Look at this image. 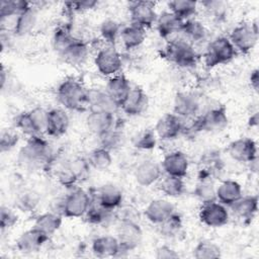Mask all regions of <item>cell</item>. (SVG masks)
I'll return each mask as SVG.
<instances>
[{"label": "cell", "instance_id": "9f6ffc18", "mask_svg": "<svg viewBox=\"0 0 259 259\" xmlns=\"http://www.w3.org/2000/svg\"><path fill=\"white\" fill-rule=\"evenodd\" d=\"M249 83L251 88L257 93L259 90V70L257 68L251 71L249 76Z\"/></svg>", "mask_w": 259, "mask_h": 259}, {"label": "cell", "instance_id": "9a60e30c", "mask_svg": "<svg viewBox=\"0 0 259 259\" xmlns=\"http://www.w3.org/2000/svg\"><path fill=\"white\" fill-rule=\"evenodd\" d=\"M184 120L175 113H166L161 116L155 125L157 137L163 141H171L183 133Z\"/></svg>", "mask_w": 259, "mask_h": 259}, {"label": "cell", "instance_id": "52a82bcc", "mask_svg": "<svg viewBox=\"0 0 259 259\" xmlns=\"http://www.w3.org/2000/svg\"><path fill=\"white\" fill-rule=\"evenodd\" d=\"M47 113L48 110L41 107L18 113L14 118V126L28 137L40 135L46 130Z\"/></svg>", "mask_w": 259, "mask_h": 259}, {"label": "cell", "instance_id": "3957f363", "mask_svg": "<svg viewBox=\"0 0 259 259\" xmlns=\"http://www.w3.org/2000/svg\"><path fill=\"white\" fill-rule=\"evenodd\" d=\"M190 120V132L219 133L228 126V110L225 105H217L195 116L194 118H191Z\"/></svg>", "mask_w": 259, "mask_h": 259}, {"label": "cell", "instance_id": "60d3db41", "mask_svg": "<svg viewBox=\"0 0 259 259\" xmlns=\"http://www.w3.org/2000/svg\"><path fill=\"white\" fill-rule=\"evenodd\" d=\"M30 6V2L24 0H2L0 2V20H4L10 17H17L23 10Z\"/></svg>", "mask_w": 259, "mask_h": 259}, {"label": "cell", "instance_id": "8d00e7d4", "mask_svg": "<svg viewBox=\"0 0 259 259\" xmlns=\"http://www.w3.org/2000/svg\"><path fill=\"white\" fill-rule=\"evenodd\" d=\"M113 211L112 209L104 207L92 197V202L84 217L89 224L99 226L108 223L114 215Z\"/></svg>", "mask_w": 259, "mask_h": 259}, {"label": "cell", "instance_id": "ffe728a7", "mask_svg": "<svg viewBox=\"0 0 259 259\" xmlns=\"http://www.w3.org/2000/svg\"><path fill=\"white\" fill-rule=\"evenodd\" d=\"M161 167L166 175L184 178L188 173L189 161L183 152L173 151L165 155Z\"/></svg>", "mask_w": 259, "mask_h": 259}, {"label": "cell", "instance_id": "6da1fadb", "mask_svg": "<svg viewBox=\"0 0 259 259\" xmlns=\"http://www.w3.org/2000/svg\"><path fill=\"white\" fill-rule=\"evenodd\" d=\"M54 159V152L48 140L40 135L28 137L18 155L19 163L27 169L48 167Z\"/></svg>", "mask_w": 259, "mask_h": 259}, {"label": "cell", "instance_id": "2e32d148", "mask_svg": "<svg viewBox=\"0 0 259 259\" xmlns=\"http://www.w3.org/2000/svg\"><path fill=\"white\" fill-rule=\"evenodd\" d=\"M50 237L32 227L22 232L16 240V248L23 254H32L40 251L45 244L49 241Z\"/></svg>", "mask_w": 259, "mask_h": 259}, {"label": "cell", "instance_id": "c3c4849f", "mask_svg": "<svg viewBox=\"0 0 259 259\" xmlns=\"http://www.w3.org/2000/svg\"><path fill=\"white\" fill-rule=\"evenodd\" d=\"M64 165L75 176L77 181H79L82 178H85L89 172V169L91 168L87 159L83 157H74L68 160Z\"/></svg>", "mask_w": 259, "mask_h": 259}, {"label": "cell", "instance_id": "4316f807", "mask_svg": "<svg viewBox=\"0 0 259 259\" xmlns=\"http://www.w3.org/2000/svg\"><path fill=\"white\" fill-rule=\"evenodd\" d=\"M132 88L133 87L130 83V80L123 74L118 73L112 77H109L104 89L120 107L121 103L127 97Z\"/></svg>", "mask_w": 259, "mask_h": 259}, {"label": "cell", "instance_id": "44dd1931", "mask_svg": "<svg viewBox=\"0 0 259 259\" xmlns=\"http://www.w3.org/2000/svg\"><path fill=\"white\" fill-rule=\"evenodd\" d=\"M149 105L147 93L141 87H133L127 97L120 105V109L128 116H138L146 111Z\"/></svg>", "mask_w": 259, "mask_h": 259}, {"label": "cell", "instance_id": "db71d44e", "mask_svg": "<svg viewBox=\"0 0 259 259\" xmlns=\"http://www.w3.org/2000/svg\"><path fill=\"white\" fill-rule=\"evenodd\" d=\"M97 4H98L97 1L85 0V1H78V2H66L64 4V7H66L69 13H75V12H84L87 10H91Z\"/></svg>", "mask_w": 259, "mask_h": 259}, {"label": "cell", "instance_id": "ac0fdd59", "mask_svg": "<svg viewBox=\"0 0 259 259\" xmlns=\"http://www.w3.org/2000/svg\"><path fill=\"white\" fill-rule=\"evenodd\" d=\"M70 125V117L63 108H52L48 110L45 133L52 138L64 136Z\"/></svg>", "mask_w": 259, "mask_h": 259}, {"label": "cell", "instance_id": "681fc988", "mask_svg": "<svg viewBox=\"0 0 259 259\" xmlns=\"http://www.w3.org/2000/svg\"><path fill=\"white\" fill-rule=\"evenodd\" d=\"M38 195L31 190H25L18 194L15 205L22 211H31L38 203Z\"/></svg>", "mask_w": 259, "mask_h": 259}, {"label": "cell", "instance_id": "7a4b0ae2", "mask_svg": "<svg viewBox=\"0 0 259 259\" xmlns=\"http://www.w3.org/2000/svg\"><path fill=\"white\" fill-rule=\"evenodd\" d=\"M57 99L62 106L72 111L88 109V89L75 78H66L59 84Z\"/></svg>", "mask_w": 259, "mask_h": 259}, {"label": "cell", "instance_id": "f5cc1de1", "mask_svg": "<svg viewBox=\"0 0 259 259\" xmlns=\"http://www.w3.org/2000/svg\"><path fill=\"white\" fill-rule=\"evenodd\" d=\"M199 4L213 17L221 18L226 14V8L227 3L223 1H217V0H206L201 1Z\"/></svg>", "mask_w": 259, "mask_h": 259}, {"label": "cell", "instance_id": "f907efd6", "mask_svg": "<svg viewBox=\"0 0 259 259\" xmlns=\"http://www.w3.org/2000/svg\"><path fill=\"white\" fill-rule=\"evenodd\" d=\"M19 142V136L12 130H3L0 136V151L1 153L9 152L16 147Z\"/></svg>", "mask_w": 259, "mask_h": 259}, {"label": "cell", "instance_id": "b9f144b4", "mask_svg": "<svg viewBox=\"0 0 259 259\" xmlns=\"http://www.w3.org/2000/svg\"><path fill=\"white\" fill-rule=\"evenodd\" d=\"M192 255L196 259H215L222 256V250L210 240H200L193 248Z\"/></svg>", "mask_w": 259, "mask_h": 259}, {"label": "cell", "instance_id": "8992f818", "mask_svg": "<svg viewBox=\"0 0 259 259\" xmlns=\"http://www.w3.org/2000/svg\"><path fill=\"white\" fill-rule=\"evenodd\" d=\"M92 202V194L81 187H71L61 202V212L66 218L84 217Z\"/></svg>", "mask_w": 259, "mask_h": 259}, {"label": "cell", "instance_id": "e0dca14e", "mask_svg": "<svg viewBox=\"0 0 259 259\" xmlns=\"http://www.w3.org/2000/svg\"><path fill=\"white\" fill-rule=\"evenodd\" d=\"M119 106L105 91L100 88L88 89V110L89 112H108L114 113Z\"/></svg>", "mask_w": 259, "mask_h": 259}, {"label": "cell", "instance_id": "5bb4252c", "mask_svg": "<svg viewBox=\"0 0 259 259\" xmlns=\"http://www.w3.org/2000/svg\"><path fill=\"white\" fill-rule=\"evenodd\" d=\"M229 156L239 163H250L257 157V145L251 138H239L232 141L227 148Z\"/></svg>", "mask_w": 259, "mask_h": 259}, {"label": "cell", "instance_id": "680465c9", "mask_svg": "<svg viewBox=\"0 0 259 259\" xmlns=\"http://www.w3.org/2000/svg\"><path fill=\"white\" fill-rule=\"evenodd\" d=\"M6 76H7V73H6V70L4 68V66H2L1 68V88L3 89L4 86H5V82H6Z\"/></svg>", "mask_w": 259, "mask_h": 259}, {"label": "cell", "instance_id": "d4e9b609", "mask_svg": "<svg viewBox=\"0 0 259 259\" xmlns=\"http://www.w3.org/2000/svg\"><path fill=\"white\" fill-rule=\"evenodd\" d=\"M233 213L242 221L243 224L248 225L255 218L258 210V195L242 196L233 205L230 206Z\"/></svg>", "mask_w": 259, "mask_h": 259}, {"label": "cell", "instance_id": "ab89813d", "mask_svg": "<svg viewBox=\"0 0 259 259\" xmlns=\"http://www.w3.org/2000/svg\"><path fill=\"white\" fill-rule=\"evenodd\" d=\"M87 161L91 168L102 171L108 169L111 166L112 155L110 151L99 146L89 153Z\"/></svg>", "mask_w": 259, "mask_h": 259}, {"label": "cell", "instance_id": "bcb514c9", "mask_svg": "<svg viewBox=\"0 0 259 259\" xmlns=\"http://www.w3.org/2000/svg\"><path fill=\"white\" fill-rule=\"evenodd\" d=\"M215 189L217 187L211 179H199L194 187L193 194L201 203H205L217 200Z\"/></svg>", "mask_w": 259, "mask_h": 259}, {"label": "cell", "instance_id": "d6986e66", "mask_svg": "<svg viewBox=\"0 0 259 259\" xmlns=\"http://www.w3.org/2000/svg\"><path fill=\"white\" fill-rule=\"evenodd\" d=\"M162 176V167L153 160H144L140 162L134 170L136 182L144 187L155 184Z\"/></svg>", "mask_w": 259, "mask_h": 259}, {"label": "cell", "instance_id": "6f0895ef", "mask_svg": "<svg viewBox=\"0 0 259 259\" xmlns=\"http://www.w3.org/2000/svg\"><path fill=\"white\" fill-rule=\"evenodd\" d=\"M259 123V113L258 111H255L253 114H251V116L248 119V125L250 127H256L258 126Z\"/></svg>", "mask_w": 259, "mask_h": 259}, {"label": "cell", "instance_id": "d6a6232c", "mask_svg": "<svg viewBox=\"0 0 259 259\" xmlns=\"http://www.w3.org/2000/svg\"><path fill=\"white\" fill-rule=\"evenodd\" d=\"M146 29L140 25L130 23L123 26L119 35L121 44L126 50H134L139 48L146 39Z\"/></svg>", "mask_w": 259, "mask_h": 259}, {"label": "cell", "instance_id": "f546056e", "mask_svg": "<svg viewBox=\"0 0 259 259\" xmlns=\"http://www.w3.org/2000/svg\"><path fill=\"white\" fill-rule=\"evenodd\" d=\"M183 20L169 10L160 13L156 20L157 31L163 38H168L171 35L180 32Z\"/></svg>", "mask_w": 259, "mask_h": 259}, {"label": "cell", "instance_id": "484cf974", "mask_svg": "<svg viewBox=\"0 0 259 259\" xmlns=\"http://www.w3.org/2000/svg\"><path fill=\"white\" fill-rule=\"evenodd\" d=\"M86 125L90 133L99 137L115 127L114 113L89 112L86 117Z\"/></svg>", "mask_w": 259, "mask_h": 259}, {"label": "cell", "instance_id": "30bf717a", "mask_svg": "<svg viewBox=\"0 0 259 259\" xmlns=\"http://www.w3.org/2000/svg\"><path fill=\"white\" fill-rule=\"evenodd\" d=\"M116 238L119 242L121 253H127L141 245L143 231L136 221H120L116 230Z\"/></svg>", "mask_w": 259, "mask_h": 259}, {"label": "cell", "instance_id": "11a10c76", "mask_svg": "<svg viewBox=\"0 0 259 259\" xmlns=\"http://www.w3.org/2000/svg\"><path fill=\"white\" fill-rule=\"evenodd\" d=\"M155 257L158 259H176L179 257V254L170 246L162 245L156 249Z\"/></svg>", "mask_w": 259, "mask_h": 259}, {"label": "cell", "instance_id": "ba28073f", "mask_svg": "<svg viewBox=\"0 0 259 259\" xmlns=\"http://www.w3.org/2000/svg\"><path fill=\"white\" fill-rule=\"evenodd\" d=\"M258 33V24L256 20L253 22H242L232 29L229 39L237 52L248 54L256 46Z\"/></svg>", "mask_w": 259, "mask_h": 259}, {"label": "cell", "instance_id": "f1b7e54d", "mask_svg": "<svg viewBox=\"0 0 259 259\" xmlns=\"http://www.w3.org/2000/svg\"><path fill=\"white\" fill-rule=\"evenodd\" d=\"M215 195L219 202L226 206H231L243 196L242 186L236 180H224L217 187Z\"/></svg>", "mask_w": 259, "mask_h": 259}, {"label": "cell", "instance_id": "4dcf8cb0", "mask_svg": "<svg viewBox=\"0 0 259 259\" xmlns=\"http://www.w3.org/2000/svg\"><path fill=\"white\" fill-rule=\"evenodd\" d=\"M37 22V9L30 3V6L23 10L14 21L13 32L17 36L27 35L32 31Z\"/></svg>", "mask_w": 259, "mask_h": 259}, {"label": "cell", "instance_id": "f6af8a7d", "mask_svg": "<svg viewBox=\"0 0 259 259\" xmlns=\"http://www.w3.org/2000/svg\"><path fill=\"white\" fill-rule=\"evenodd\" d=\"M97 138L99 140V146L110 152L119 149L123 145L124 141L122 131H120L116 126Z\"/></svg>", "mask_w": 259, "mask_h": 259}, {"label": "cell", "instance_id": "7c38bea8", "mask_svg": "<svg viewBox=\"0 0 259 259\" xmlns=\"http://www.w3.org/2000/svg\"><path fill=\"white\" fill-rule=\"evenodd\" d=\"M199 221L209 228H221L228 224L230 214L227 206L218 200L201 203L198 212Z\"/></svg>", "mask_w": 259, "mask_h": 259}, {"label": "cell", "instance_id": "836d02e7", "mask_svg": "<svg viewBox=\"0 0 259 259\" xmlns=\"http://www.w3.org/2000/svg\"><path fill=\"white\" fill-rule=\"evenodd\" d=\"M89 55V47L86 41L76 37L75 40L69 46V48L60 56L63 60L72 65H82L85 63Z\"/></svg>", "mask_w": 259, "mask_h": 259}, {"label": "cell", "instance_id": "4fadbf2b", "mask_svg": "<svg viewBox=\"0 0 259 259\" xmlns=\"http://www.w3.org/2000/svg\"><path fill=\"white\" fill-rule=\"evenodd\" d=\"M200 109L198 96L190 91L177 92L173 101V113L182 119H191L197 116Z\"/></svg>", "mask_w": 259, "mask_h": 259}, {"label": "cell", "instance_id": "f35d334b", "mask_svg": "<svg viewBox=\"0 0 259 259\" xmlns=\"http://www.w3.org/2000/svg\"><path fill=\"white\" fill-rule=\"evenodd\" d=\"M160 191L168 197H178L184 193L185 183L183 178L166 175L159 184Z\"/></svg>", "mask_w": 259, "mask_h": 259}, {"label": "cell", "instance_id": "83f0119b", "mask_svg": "<svg viewBox=\"0 0 259 259\" xmlns=\"http://www.w3.org/2000/svg\"><path fill=\"white\" fill-rule=\"evenodd\" d=\"M199 179H213L223 171L224 163L221 155L217 151H208L200 158Z\"/></svg>", "mask_w": 259, "mask_h": 259}, {"label": "cell", "instance_id": "7bdbcfd3", "mask_svg": "<svg viewBox=\"0 0 259 259\" xmlns=\"http://www.w3.org/2000/svg\"><path fill=\"white\" fill-rule=\"evenodd\" d=\"M158 226L160 234L163 237L175 238L181 233L183 228V222L181 215L174 211L171 215H169L164 222H162Z\"/></svg>", "mask_w": 259, "mask_h": 259}, {"label": "cell", "instance_id": "ee69618b", "mask_svg": "<svg viewBox=\"0 0 259 259\" xmlns=\"http://www.w3.org/2000/svg\"><path fill=\"white\" fill-rule=\"evenodd\" d=\"M122 27L120 23L112 18H107L100 23L99 32L101 37L109 46H114L120 35Z\"/></svg>", "mask_w": 259, "mask_h": 259}, {"label": "cell", "instance_id": "7dc6e473", "mask_svg": "<svg viewBox=\"0 0 259 259\" xmlns=\"http://www.w3.org/2000/svg\"><path fill=\"white\" fill-rule=\"evenodd\" d=\"M157 135L153 130H142L133 138V145L136 149L142 151L153 150L157 145Z\"/></svg>", "mask_w": 259, "mask_h": 259}, {"label": "cell", "instance_id": "1f68e13d", "mask_svg": "<svg viewBox=\"0 0 259 259\" xmlns=\"http://www.w3.org/2000/svg\"><path fill=\"white\" fill-rule=\"evenodd\" d=\"M180 33L182 34L181 37L190 42L192 46L202 42L207 37V29L203 23L194 18L183 21Z\"/></svg>", "mask_w": 259, "mask_h": 259}, {"label": "cell", "instance_id": "d590c367", "mask_svg": "<svg viewBox=\"0 0 259 259\" xmlns=\"http://www.w3.org/2000/svg\"><path fill=\"white\" fill-rule=\"evenodd\" d=\"M62 222L63 220L61 214L53 211H47L35 219L33 227L51 237L61 228Z\"/></svg>", "mask_w": 259, "mask_h": 259}, {"label": "cell", "instance_id": "cb8c5ba5", "mask_svg": "<svg viewBox=\"0 0 259 259\" xmlns=\"http://www.w3.org/2000/svg\"><path fill=\"white\" fill-rule=\"evenodd\" d=\"M174 211L175 207L172 202L167 199L157 198L149 202L144 210V215L150 223L154 225H160Z\"/></svg>", "mask_w": 259, "mask_h": 259}, {"label": "cell", "instance_id": "e575fe53", "mask_svg": "<svg viewBox=\"0 0 259 259\" xmlns=\"http://www.w3.org/2000/svg\"><path fill=\"white\" fill-rule=\"evenodd\" d=\"M76 36L71 30L70 24H61L54 30L52 44L54 50L61 56L69 46L75 40Z\"/></svg>", "mask_w": 259, "mask_h": 259}, {"label": "cell", "instance_id": "7402d4cb", "mask_svg": "<svg viewBox=\"0 0 259 259\" xmlns=\"http://www.w3.org/2000/svg\"><path fill=\"white\" fill-rule=\"evenodd\" d=\"M92 197L106 208L115 210L120 207L123 200L122 190L112 183H106L96 189Z\"/></svg>", "mask_w": 259, "mask_h": 259}, {"label": "cell", "instance_id": "816d5d0a", "mask_svg": "<svg viewBox=\"0 0 259 259\" xmlns=\"http://www.w3.org/2000/svg\"><path fill=\"white\" fill-rule=\"evenodd\" d=\"M18 221V217L15 211L5 205L1 206L0 209V229L1 231H7L12 229Z\"/></svg>", "mask_w": 259, "mask_h": 259}, {"label": "cell", "instance_id": "9c48e42d", "mask_svg": "<svg viewBox=\"0 0 259 259\" xmlns=\"http://www.w3.org/2000/svg\"><path fill=\"white\" fill-rule=\"evenodd\" d=\"M94 65L101 75L112 77L121 70V55L114 46L108 45L97 52L94 58Z\"/></svg>", "mask_w": 259, "mask_h": 259}, {"label": "cell", "instance_id": "74e56055", "mask_svg": "<svg viewBox=\"0 0 259 259\" xmlns=\"http://www.w3.org/2000/svg\"><path fill=\"white\" fill-rule=\"evenodd\" d=\"M197 5L198 3L193 0H173L167 4L169 11L183 21L191 19L196 14Z\"/></svg>", "mask_w": 259, "mask_h": 259}, {"label": "cell", "instance_id": "277c9868", "mask_svg": "<svg viewBox=\"0 0 259 259\" xmlns=\"http://www.w3.org/2000/svg\"><path fill=\"white\" fill-rule=\"evenodd\" d=\"M163 56L181 68H190L198 60V54L194 46L182 37L169 40L164 48Z\"/></svg>", "mask_w": 259, "mask_h": 259}, {"label": "cell", "instance_id": "603a6c76", "mask_svg": "<svg viewBox=\"0 0 259 259\" xmlns=\"http://www.w3.org/2000/svg\"><path fill=\"white\" fill-rule=\"evenodd\" d=\"M91 251L96 257L99 258L117 257L121 254V249L117 238L110 235H103L93 239Z\"/></svg>", "mask_w": 259, "mask_h": 259}, {"label": "cell", "instance_id": "8fae6325", "mask_svg": "<svg viewBox=\"0 0 259 259\" xmlns=\"http://www.w3.org/2000/svg\"><path fill=\"white\" fill-rule=\"evenodd\" d=\"M156 3L153 1H131L127 4L131 23L140 25L145 29L152 27L156 23L158 14Z\"/></svg>", "mask_w": 259, "mask_h": 259}, {"label": "cell", "instance_id": "5b68a950", "mask_svg": "<svg viewBox=\"0 0 259 259\" xmlns=\"http://www.w3.org/2000/svg\"><path fill=\"white\" fill-rule=\"evenodd\" d=\"M237 56V51L227 36H218L212 39L203 55V61L207 68L230 63Z\"/></svg>", "mask_w": 259, "mask_h": 259}]
</instances>
